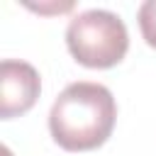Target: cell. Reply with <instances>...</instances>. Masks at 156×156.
<instances>
[{
  "mask_svg": "<svg viewBox=\"0 0 156 156\" xmlns=\"http://www.w3.org/2000/svg\"><path fill=\"white\" fill-rule=\"evenodd\" d=\"M117 119L112 93L90 80L66 85L51 105L49 132L66 151H90L107 141Z\"/></svg>",
  "mask_w": 156,
  "mask_h": 156,
  "instance_id": "1",
  "label": "cell"
},
{
  "mask_svg": "<svg viewBox=\"0 0 156 156\" xmlns=\"http://www.w3.org/2000/svg\"><path fill=\"white\" fill-rule=\"evenodd\" d=\"M66 46L80 66L112 68L124 58L129 34L119 15L110 10H85L68 22Z\"/></svg>",
  "mask_w": 156,
  "mask_h": 156,
  "instance_id": "2",
  "label": "cell"
},
{
  "mask_svg": "<svg viewBox=\"0 0 156 156\" xmlns=\"http://www.w3.org/2000/svg\"><path fill=\"white\" fill-rule=\"evenodd\" d=\"M41 90L39 73L27 61L5 58L0 63V117L12 119L32 110Z\"/></svg>",
  "mask_w": 156,
  "mask_h": 156,
  "instance_id": "3",
  "label": "cell"
},
{
  "mask_svg": "<svg viewBox=\"0 0 156 156\" xmlns=\"http://www.w3.org/2000/svg\"><path fill=\"white\" fill-rule=\"evenodd\" d=\"M136 20H139V29H141V37L146 39V44L156 49V0L141 2Z\"/></svg>",
  "mask_w": 156,
  "mask_h": 156,
  "instance_id": "4",
  "label": "cell"
},
{
  "mask_svg": "<svg viewBox=\"0 0 156 156\" xmlns=\"http://www.w3.org/2000/svg\"><path fill=\"white\" fill-rule=\"evenodd\" d=\"M2 156H12V154H10V149H7V146H2Z\"/></svg>",
  "mask_w": 156,
  "mask_h": 156,
  "instance_id": "5",
  "label": "cell"
}]
</instances>
